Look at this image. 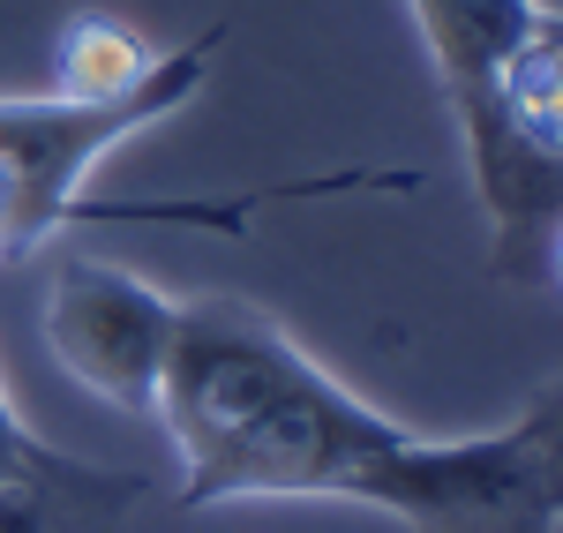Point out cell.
Here are the masks:
<instances>
[{
    "label": "cell",
    "mask_w": 563,
    "mask_h": 533,
    "mask_svg": "<svg viewBox=\"0 0 563 533\" xmlns=\"http://www.w3.org/2000/svg\"><path fill=\"white\" fill-rule=\"evenodd\" d=\"M151 421L180 458V511L249 496H346L413 533H519L541 511L511 429L413 436L346 391L249 301H180Z\"/></svg>",
    "instance_id": "1"
},
{
    "label": "cell",
    "mask_w": 563,
    "mask_h": 533,
    "mask_svg": "<svg viewBox=\"0 0 563 533\" xmlns=\"http://www.w3.org/2000/svg\"><path fill=\"white\" fill-rule=\"evenodd\" d=\"M225 45V23L196 31L188 45L158 53V68L121 98H0V270L38 256L60 225L76 219H180V225H218V233H241L249 211L263 203H294V196H346V188H421V174H323V180H271L249 188L233 203H98L84 196L90 166L129 143L135 129L180 113L196 90L211 84V60Z\"/></svg>",
    "instance_id": "2"
},
{
    "label": "cell",
    "mask_w": 563,
    "mask_h": 533,
    "mask_svg": "<svg viewBox=\"0 0 563 533\" xmlns=\"http://www.w3.org/2000/svg\"><path fill=\"white\" fill-rule=\"evenodd\" d=\"M174 323H180V301H166L135 270L98 264V256H60L53 264L45 346L84 391L113 399L121 413L151 421L158 376H166V354H174Z\"/></svg>",
    "instance_id": "3"
},
{
    "label": "cell",
    "mask_w": 563,
    "mask_h": 533,
    "mask_svg": "<svg viewBox=\"0 0 563 533\" xmlns=\"http://www.w3.org/2000/svg\"><path fill=\"white\" fill-rule=\"evenodd\" d=\"M0 481H15V489H45L53 503H68V511H121L143 496L135 474H106V466H84V458H68V451H45L31 429H23V413L8 406L0 391Z\"/></svg>",
    "instance_id": "4"
},
{
    "label": "cell",
    "mask_w": 563,
    "mask_h": 533,
    "mask_svg": "<svg viewBox=\"0 0 563 533\" xmlns=\"http://www.w3.org/2000/svg\"><path fill=\"white\" fill-rule=\"evenodd\" d=\"M151 68H158V53L135 38L121 15L84 8V15L60 23V45H53V90H60V98H121V90H135Z\"/></svg>",
    "instance_id": "5"
},
{
    "label": "cell",
    "mask_w": 563,
    "mask_h": 533,
    "mask_svg": "<svg viewBox=\"0 0 563 533\" xmlns=\"http://www.w3.org/2000/svg\"><path fill=\"white\" fill-rule=\"evenodd\" d=\"M511 436H519V451H526V474H533L541 511L556 519L563 511V376L549 391H533V406L511 421Z\"/></svg>",
    "instance_id": "6"
},
{
    "label": "cell",
    "mask_w": 563,
    "mask_h": 533,
    "mask_svg": "<svg viewBox=\"0 0 563 533\" xmlns=\"http://www.w3.org/2000/svg\"><path fill=\"white\" fill-rule=\"evenodd\" d=\"M60 511H68V503H53L45 489L0 481V533H60Z\"/></svg>",
    "instance_id": "7"
},
{
    "label": "cell",
    "mask_w": 563,
    "mask_h": 533,
    "mask_svg": "<svg viewBox=\"0 0 563 533\" xmlns=\"http://www.w3.org/2000/svg\"><path fill=\"white\" fill-rule=\"evenodd\" d=\"M549 278L563 286V225H556V241H549Z\"/></svg>",
    "instance_id": "8"
},
{
    "label": "cell",
    "mask_w": 563,
    "mask_h": 533,
    "mask_svg": "<svg viewBox=\"0 0 563 533\" xmlns=\"http://www.w3.org/2000/svg\"><path fill=\"white\" fill-rule=\"evenodd\" d=\"M526 8H533V15H556V23H563V0H526Z\"/></svg>",
    "instance_id": "9"
},
{
    "label": "cell",
    "mask_w": 563,
    "mask_h": 533,
    "mask_svg": "<svg viewBox=\"0 0 563 533\" xmlns=\"http://www.w3.org/2000/svg\"><path fill=\"white\" fill-rule=\"evenodd\" d=\"M519 533H549V519H533V526H519Z\"/></svg>",
    "instance_id": "10"
},
{
    "label": "cell",
    "mask_w": 563,
    "mask_h": 533,
    "mask_svg": "<svg viewBox=\"0 0 563 533\" xmlns=\"http://www.w3.org/2000/svg\"><path fill=\"white\" fill-rule=\"evenodd\" d=\"M549 533H563V511H556V519H549Z\"/></svg>",
    "instance_id": "11"
},
{
    "label": "cell",
    "mask_w": 563,
    "mask_h": 533,
    "mask_svg": "<svg viewBox=\"0 0 563 533\" xmlns=\"http://www.w3.org/2000/svg\"><path fill=\"white\" fill-rule=\"evenodd\" d=\"M549 31H556V38H563V23H556V15H549Z\"/></svg>",
    "instance_id": "12"
}]
</instances>
